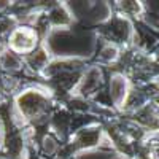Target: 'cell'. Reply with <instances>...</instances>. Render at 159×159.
<instances>
[{
  "label": "cell",
  "mask_w": 159,
  "mask_h": 159,
  "mask_svg": "<svg viewBox=\"0 0 159 159\" xmlns=\"http://www.w3.org/2000/svg\"><path fill=\"white\" fill-rule=\"evenodd\" d=\"M24 65V59L18 54H15L13 51L7 49L3 52H0V67H3L8 72H16Z\"/></svg>",
  "instance_id": "ba28073f"
},
{
  "label": "cell",
  "mask_w": 159,
  "mask_h": 159,
  "mask_svg": "<svg viewBox=\"0 0 159 159\" xmlns=\"http://www.w3.org/2000/svg\"><path fill=\"white\" fill-rule=\"evenodd\" d=\"M16 107L19 110V115L25 121L37 123L46 116L49 110V99L43 91L29 89V91H24L18 97Z\"/></svg>",
  "instance_id": "6da1fadb"
},
{
  "label": "cell",
  "mask_w": 159,
  "mask_h": 159,
  "mask_svg": "<svg viewBox=\"0 0 159 159\" xmlns=\"http://www.w3.org/2000/svg\"><path fill=\"white\" fill-rule=\"evenodd\" d=\"M24 62L27 67H30L34 72H42L48 67L49 64V54L45 46H38L34 52L24 57Z\"/></svg>",
  "instance_id": "52a82bcc"
},
{
  "label": "cell",
  "mask_w": 159,
  "mask_h": 159,
  "mask_svg": "<svg viewBox=\"0 0 159 159\" xmlns=\"http://www.w3.org/2000/svg\"><path fill=\"white\" fill-rule=\"evenodd\" d=\"M129 94H130V89H129L127 78L121 73H115L110 81V96H111L113 103L118 108H124L129 99Z\"/></svg>",
  "instance_id": "5b68a950"
},
{
  "label": "cell",
  "mask_w": 159,
  "mask_h": 159,
  "mask_svg": "<svg viewBox=\"0 0 159 159\" xmlns=\"http://www.w3.org/2000/svg\"><path fill=\"white\" fill-rule=\"evenodd\" d=\"M100 84H102L100 69L99 67H91L81 75V78H80L78 84L75 86L73 92L78 96H81L83 99H88L91 96H94L97 89H100Z\"/></svg>",
  "instance_id": "277c9868"
},
{
  "label": "cell",
  "mask_w": 159,
  "mask_h": 159,
  "mask_svg": "<svg viewBox=\"0 0 159 159\" xmlns=\"http://www.w3.org/2000/svg\"><path fill=\"white\" fill-rule=\"evenodd\" d=\"M102 35L107 43H113L116 46L123 43H129L132 37H134L132 22L130 19L118 13V15L107 19V22L102 25Z\"/></svg>",
  "instance_id": "3957f363"
},
{
  "label": "cell",
  "mask_w": 159,
  "mask_h": 159,
  "mask_svg": "<svg viewBox=\"0 0 159 159\" xmlns=\"http://www.w3.org/2000/svg\"><path fill=\"white\" fill-rule=\"evenodd\" d=\"M38 48V30L32 25H18L11 29L8 37V49L18 56H29Z\"/></svg>",
  "instance_id": "7a4b0ae2"
},
{
  "label": "cell",
  "mask_w": 159,
  "mask_h": 159,
  "mask_svg": "<svg viewBox=\"0 0 159 159\" xmlns=\"http://www.w3.org/2000/svg\"><path fill=\"white\" fill-rule=\"evenodd\" d=\"M119 15L129 18H140L143 15V3L142 2H119Z\"/></svg>",
  "instance_id": "9c48e42d"
},
{
  "label": "cell",
  "mask_w": 159,
  "mask_h": 159,
  "mask_svg": "<svg viewBox=\"0 0 159 159\" xmlns=\"http://www.w3.org/2000/svg\"><path fill=\"white\" fill-rule=\"evenodd\" d=\"M118 57H119V48L116 45H113V43H107V42H105L103 48L99 52L100 62H103V64H113V62L118 61Z\"/></svg>",
  "instance_id": "30bf717a"
},
{
  "label": "cell",
  "mask_w": 159,
  "mask_h": 159,
  "mask_svg": "<svg viewBox=\"0 0 159 159\" xmlns=\"http://www.w3.org/2000/svg\"><path fill=\"white\" fill-rule=\"evenodd\" d=\"M46 22H48V25L56 27V29L69 27V25L72 24V15H70V11L67 10V7L56 5V7H52L46 13Z\"/></svg>",
  "instance_id": "8992f818"
}]
</instances>
